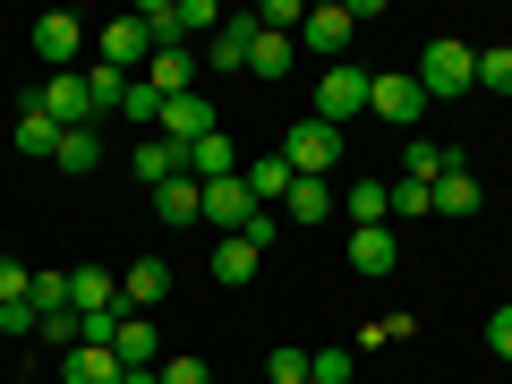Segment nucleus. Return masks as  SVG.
Returning <instances> with one entry per match:
<instances>
[{"mask_svg": "<svg viewBox=\"0 0 512 384\" xmlns=\"http://www.w3.org/2000/svg\"><path fill=\"white\" fill-rule=\"evenodd\" d=\"M410 77L427 86V103H453V94L478 86V52L461 35H444V43H427V52H419V69H410Z\"/></svg>", "mask_w": 512, "mask_h": 384, "instance_id": "obj_1", "label": "nucleus"}, {"mask_svg": "<svg viewBox=\"0 0 512 384\" xmlns=\"http://www.w3.org/2000/svg\"><path fill=\"white\" fill-rule=\"evenodd\" d=\"M282 163H291L299 180H325V171L342 163V128H333V120H316V111H308V120H299L291 137H282Z\"/></svg>", "mask_w": 512, "mask_h": 384, "instance_id": "obj_2", "label": "nucleus"}, {"mask_svg": "<svg viewBox=\"0 0 512 384\" xmlns=\"http://www.w3.org/2000/svg\"><path fill=\"white\" fill-rule=\"evenodd\" d=\"M367 111H376L384 128H419L427 120V86L410 69H384V77H367Z\"/></svg>", "mask_w": 512, "mask_h": 384, "instance_id": "obj_3", "label": "nucleus"}, {"mask_svg": "<svg viewBox=\"0 0 512 384\" xmlns=\"http://www.w3.org/2000/svg\"><path fill=\"white\" fill-rule=\"evenodd\" d=\"M26 111H43V120H60V128H103V111H94V94H86V77H43L35 94H26Z\"/></svg>", "mask_w": 512, "mask_h": 384, "instance_id": "obj_4", "label": "nucleus"}, {"mask_svg": "<svg viewBox=\"0 0 512 384\" xmlns=\"http://www.w3.org/2000/svg\"><path fill=\"white\" fill-rule=\"evenodd\" d=\"M146 60H154V43H146V26H137V18H111V26H94V69L146 77Z\"/></svg>", "mask_w": 512, "mask_h": 384, "instance_id": "obj_5", "label": "nucleus"}, {"mask_svg": "<svg viewBox=\"0 0 512 384\" xmlns=\"http://www.w3.org/2000/svg\"><path fill=\"white\" fill-rule=\"evenodd\" d=\"M350 35H359V18H350V9H333V0H316L308 18H299V52H316L325 69L350 52Z\"/></svg>", "mask_w": 512, "mask_h": 384, "instance_id": "obj_6", "label": "nucleus"}, {"mask_svg": "<svg viewBox=\"0 0 512 384\" xmlns=\"http://www.w3.org/2000/svg\"><path fill=\"white\" fill-rule=\"evenodd\" d=\"M359 111H367V69L333 60V69L316 77V120H333V128H342V120H359Z\"/></svg>", "mask_w": 512, "mask_h": 384, "instance_id": "obj_7", "label": "nucleus"}, {"mask_svg": "<svg viewBox=\"0 0 512 384\" xmlns=\"http://www.w3.org/2000/svg\"><path fill=\"white\" fill-rule=\"evenodd\" d=\"M214 128H222V120H214V103H205V94H171L163 120H154V137H171V146L188 154L197 137H214Z\"/></svg>", "mask_w": 512, "mask_h": 384, "instance_id": "obj_8", "label": "nucleus"}, {"mask_svg": "<svg viewBox=\"0 0 512 384\" xmlns=\"http://www.w3.org/2000/svg\"><path fill=\"white\" fill-rule=\"evenodd\" d=\"M393 256H402V239H393V222H367V231H350V274L384 282V274H393Z\"/></svg>", "mask_w": 512, "mask_h": 384, "instance_id": "obj_9", "label": "nucleus"}, {"mask_svg": "<svg viewBox=\"0 0 512 384\" xmlns=\"http://www.w3.org/2000/svg\"><path fill=\"white\" fill-rule=\"evenodd\" d=\"M120 291H128V299H120V316H146V308H163V299H171V265H163V256H137Z\"/></svg>", "mask_w": 512, "mask_h": 384, "instance_id": "obj_10", "label": "nucleus"}, {"mask_svg": "<svg viewBox=\"0 0 512 384\" xmlns=\"http://www.w3.org/2000/svg\"><path fill=\"white\" fill-rule=\"evenodd\" d=\"M128 171H137L146 188H171V180L188 171V154L171 146V137H137V146H128Z\"/></svg>", "mask_w": 512, "mask_h": 384, "instance_id": "obj_11", "label": "nucleus"}, {"mask_svg": "<svg viewBox=\"0 0 512 384\" xmlns=\"http://www.w3.org/2000/svg\"><path fill=\"white\" fill-rule=\"evenodd\" d=\"M256 214H265V205H256V197H248L239 180H205V222H222V231L239 239V231H248Z\"/></svg>", "mask_w": 512, "mask_h": 384, "instance_id": "obj_12", "label": "nucleus"}, {"mask_svg": "<svg viewBox=\"0 0 512 384\" xmlns=\"http://www.w3.org/2000/svg\"><path fill=\"white\" fill-rule=\"evenodd\" d=\"M35 52H43V69H69V60L77 52H86V26H77V18H60V9H52V18H35Z\"/></svg>", "mask_w": 512, "mask_h": 384, "instance_id": "obj_13", "label": "nucleus"}, {"mask_svg": "<svg viewBox=\"0 0 512 384\" xmlns=\"http://www.w3.org/2000/svg\"><path fill=\"white\" fill-rule=\"evenodd\" d=\"M188 180H197V188H205V180H239V146L222 137V128L188 146Z\"/></svg>", "mask_w": 512, "mask_h": 384, "instance_id": "obj_14", "label": "nucleus"}, {"mask_svg": "<svg viewBox=\"0 0 512 384\" xmlns=\"http://www.w3.org/2000/svg\"><path fill=\"white\" fill-rule=\"evenodd\" d=\"M444 171H461V154H453V146H436V137H410V146H402V180L436 188Z\"/></svg>", "mask_w": 512, "mask_h": 384, "instance_id": "obj_15", "label": "nucleus"}, {"mask_svg": "<svg viewBox=\"0 0 512 384\" xmlns=\"http://www.w3.org/2000/svg\"><path fill=\"white\" fill-rule=\"evenodd\" d=\"M291 180H299V171L282 163V154H265V163H239V188H248L256 205H282V197H291Z\"/></svg>", "mask_w": 512, "mask_h": 384, "instance_id": "obj_16", "label": "nucleus"}, {"mask_svg": "<svg viewBox=\"0 0 512 384\" xmlns=\"http://www.w3.org/2000/svg\"><path fill=\"white\" fill-rule=\"evenodd\" d=\"M69 308H77V316H103V308H120V282H111L103 265H77V274H69Z\"/></svg>", "mask_w": 512, "mask_h": 384, "instance_id": "obj_17", "label": "nucleus"}, {"mask_svg": "<svg viewBox=\"0 0 512 384\" xmlns=\"http://www.w3.org/2000/svg\"><path fill=\"white\" fill-rule=\"evenodd\" d=\"M248 43H256V9L248 18H222L214 43H205V60H214V69H248Z\"/></svg>", "mask_w": 512, "mask_h": 384, "instance_id": "obj_18", "label": "nucleus"}, {"mask_svg": "<svg viewBox=\"0 0 512 384\" xmlns=\"http://www.w3.org/2000/svg\"><path fill=\"white\" fill-rule=\"evenodd\" d=\"M154 214H163L171 231H188V222H205V188H197V180H188V171H180V180H171V188H154Z\"/></svg>", "mask_w": 512, "mask_h": 384, "instance_id": "obj_19", "label": "nucleus"}, {"mask_svg": "<svg viewBox=\"0 0 512 384\" xmlns=\"http://www.w3.org/2000/svg\"><path fill=\"white\" fill-rule=\"evenodd\" d=\"M111 359H120V367H154V359H163V342H154L146 316H120V333H111Z\"/></svg>", "mask_w": 512, "mask_h": 384, "instance_id": "obj_20", "label": "nucleus"}, {"mask_svg": "<svg viewBox=\"0 0 512 384\" xmlns=\"http://www.w3.org/2000/svg\"><path fill=\"white\" fill-rule=\"evenodd\" d=\"M256 256H265L256 239H214L205 265H214V282H231V291H239V282H256Z\"/></svg>", "mask_w": 512, "mask_h": 384, "instance_id": "obj_21", "label": "nucleus"}, {"mask_svg": "<svg viewBox=\"0 0 512 384\" xmlns=\"http://www.w3.org/2000/svg\"><path fill=\"white\" fill-rule=\"evenodd\" d=\"M120 376H128V367L111 359V350H86V342L60 359V384H120Z\"/></svg>", "mask_w": 512, "mask_h": 384, "instance_id": "obj_22", "label": "nucleus"}, {"mask_svg": "<svg viewBox=\"0 0 512 384\" xmlns=\"http://www.w3.org/2000/svg\"><path fill=\"white\" fill-rule=\"evenodd\" d=\"M342 214L359 222V231H367V222H393V188H384V180H350L342 188Z\"/></svg>", "mask_w": 512, "mask_h": 384, "instance_id": "obj_23", "label": "nucleus"}, {"mask_svg": "<svg viewBox=\"0 0 512 384\" xmlns=\"http://www.w3.org/2000/svg\"><path fill=\"white\" fill-rule=\"evenodd\" d=\"M52 171H103V128H60Z\"/></svg>", "mask_w": 512, "mask_h": 384, "instance_id": "obj_24", "label": "nucleus"}, {"mask_svg": "<svg viewBox=\"0 0 512 384\" xmlns=\"http://www.w3.org/2000/svg\"><path fill=\"white\" fill-rule=\"evenodd\" d=\"M478 205H487V188H478L470 171H444V180H436V214H453V222H470Z\"/></svg>", "mask_w": 512, "mask_h": 384, "instance_id": "obj_25", "label": "nucleus"}, {"mask_svg": "<svg viewBox=\"0 0 512 384\" xmlns=\"http://www.w3.org/2000/svg\"><path fill=\"white\" fill-rule=\"evenodd\" d=\"M333 205H342V197H333L325 180H291V197H282V222H325Z\"/></svg>", "mask_w": 512, "mask_h": 384, "instance_id": "obj_26", "label": "nucleus"}, {"mask_svg": "<svg viewBox=\"0 0 512 384\" xmlns=\"http://www.w3.org/2000/svg\"><path fill=\"white\" fill-rule=\"evenodd\" d=\"M299 60V35H265V26H256V43H248V69L256 77H282Z\"/></svg>", "mask_w": 512, "mask_h": 384, "instance_id": "obj_27", "label": "nucleus"}, {"mask_svg": "<svg viewBox=\"0 0 512 384\" xmlns=\"http://www.w3.org/2000/svg\"><path fill=\"white\" fill-rule=\"evenodd\" d=\"M18 154L52 163V154H60V120H43V111H18Z\"/></svg>", "mask_w": 512, "mask_h": 384, "instance_id": "obj_28", "label": "nucleus"}, {"mask_svg": "<svg viewBox=\"0 0 512 384\" xmlns=\"http://www.w3.org/2000/svg\"><path fill=\"white\" fill-rule=\"evenodd\" d=\"M146 86L163 94V103H171V94H188V52H154L146 60Z\"/></svg>", "mask_w": 512, "mask_h": 384, "instance_id": "obj_29", "label": "nucleus"}, {"mask_svg": "<svg viewBox=\"0 0 512 384\" xmlns=\"http://www.w3.org/2000/svg\"><path fill=\"white\" fill-rule=\"evenodd\" d=\"M128 86H137V77H120V69H86V94H94V111H103V120L128 103Z\"/></svg>", "mask_w": 512, "mask_h": 384, "instance_id": "obj_30", "label": "nucleus"}, {"mask_svg": "<svg viewBox=\"0 0 512 384\" xmlns=\"http://www.w3.org/2000/svg\"><path fill=\"white\" fill-rule=\"evenodd\" d=\"M26 299H35V316H60V308H69V274H60V265H43Z\"/></svg>", "mask_w": 512, "mask_h": 384, "instance_id": "obj_31", "label": "nucleus"}, {"mask_svg": "<svg viewBox=\"0 0 512 384\" xmlns=\"http://www.w3.org/2000/svg\"><path fill=\"white\" fill-rule=\"evenodd\" d=\"M393 214H402V222L436 214V188H419V180H393Z\"/></svg>", "mask_w": 512, "mask_h": 384, "instance_id": "obj_32", "label": "nucleus"}, {"mask_svg": "<svg viewBox=\"0 0 512 384\" xmlns=\"http://www.w3.org/2000/svg\"><path fill=\"white\" fill-rule=\"evenodd\" d=\"M478 86H487V94H512V52H504V43L478 52Z\"/></svg>", "mask_w": 512, "mask_h": 384, "instance_id": "obj_33", "label": "nucleus"}, {"mask_svg": "<svg viewBox=\"0 0 512 384\" xmlns=\"http://www.w3.org/2000/svg\"><path fill=\"white\" fill-rule=\"evenodd\" d=\"M350 367H359L350 350H308V376L316 384H350Z\"/></svg>", "mask_w": 512, "mask_h": 384, "instance_id": "obj_34", "label": "nucleus"}, {"mask_svg": "<svg viewBox=\"0 0 512 384\" xmlns=\"http://www.w3.org/2000/svg\"><path fill=\"white\" fill-rule=\"evenodd\" d=\"M265 384H308V350H274L265 359Z\"/></svg>", "mask_w": 512, "mask_h": 384, "instance_id": "obj_35", "label": "nucleus"}, {"mask_svg": "<svg viewBox=\"0 0 512 384\" xmlns=\"http://www.w3.org/2000/svg\"><path fill=\"white\" fill-rule=\"evenodd\" d=\"M0 333H9V342H18V333H43L35 299H9V308H0Z\"/></svg>", "mask_w": 512, "mask_h": 384, "instance_id": "obj_36", "label": "nucleus"}, {"mask_svg": "<svg viewBox=\"0 0 512 384\" xmlns=\"http://www.w3.org/2000/svg\"><path fill=\"white\" fill-rule=\"evenodd\" d=\"M43 342H52L60 359H69V350H77V308H60V316H43Z\"/></svg>", "mask_w": 512, "mask_h": 384, "instance_id": "obj_37", "label": "nucleus"}, {"mask_svg": "<svg viewBox=\"0 0 512 384\" xmlns=\"http://www.w3.org/2000/svg\"><path fill=\"white\" fill-rule=\"evenodd\" d=\"M154 376H163V384H214V367H205V359H163Z\"/></svg>", "mask_w": 512, "mask_h": 384, "instance_id": "obj_38", "label": "nucleus"}, {"mask_svg": "<svg viewBox=\"0 0 512 384\" xmlns=\"http://www.w3.org/2000/svg\"><path fill=\"white\" fill-rule=\"evenodd\" d=\"M26 291H35V274H26L18 256H0V308H9V299H26Z\"/></svg>", "mask_w": 512, "mask_h": 384, "instance_id": "obj_39", "label": "nucleus"}, {"mask_svg": "<svg viewBox=\"0 0 512 384\" xmlns=\"http://www.w3.org/2000/svg\"><path fill=\"white\" fill-rule=\"evenodd\" d=\"M487 350H495V359H512V299L487 316Z\"/></svg>", "mask_w": 512, "mask_h": 384, "instance_id": "obj_40", "label": "nucleus"}, {"mask_svg": "<svg viewBox=\"0 0 512 384\" xmlns=\"http://www.w3.org/2000/svg\"><path fill=\"white\" fill-rule=\"evenodd\" d=\"M197 26H222L214 0H180V35H197Z\"/></svg>", "mask_w": 512, "mask_h": 384, "instance_id": "obj_41", "label": "nucleus"}, {"mask_svg": "<svg viewBox=\"0 0 512 384\" xmlns=\"http://www.w3.org/2000/svg\"><path fill=\"white\" fill-rule=\"evenodd\" d=\"M120 384H163V376H154V367H128V376Z\"/></svg>", "mask_w": 512, "mask_h": 384, "instance_id": "obj_42", "label": "nucleus"}, {"mask_svg": "<svg viewBox=\"0 0 512 384\" xmlns=\"http://www.w3.org/2000/svg\"><path fill=\"white\" fill-rule=\"evenodd\" d=\"M0 256H9V248H0Z\"/></svg>", "mask_w": 512, "mask_h": 384, "instance_id": "obj_43", "label": "nucleus"}, {"mask_svg": "<svg viewBox=\"0 0 512 384\" xmlns=\"http://www.w3.org/2000/svg\"><path fill=\"white\" fill-rule=\"evenodd\" d=\"M308 384H316V376H308Z\"/></svg>", "mask_w": 512, "mask_h": 384, "instance_id": "obj_44", "label": "nucleus"}]
</instances>
